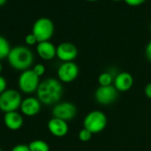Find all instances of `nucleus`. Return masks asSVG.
<instances>
[{"mask_svg":"<svg viewBox=\"0 0 151 151\" xmlns=\"http://www.w3.org/2000/svg\"><path fill=\"white\" fill-rule=\"evenodd\" d=\"M63 93V86L60 81L53 78H49L42 81L37 90V99L41 103L52 105L57 103Z\"/></svg>","mask_w":151,"mask_h":151,"instance_id":"obj_1","label":"nucleus"},{"mask_svg":"<svg viewBox=\"0 0 151 151\" xmlns=\"http://www.w3.org/2000/svg\"><path fill=\"white\" fill-rule=\"evenodd\" d=\"M7 60L10 66L14 69L25 71L33 64L34 55L31 50L28 47L19 45L11 49Z\"/></svg>","mask_w":151,"mask_h":151,"instance_id":"obj_2","label":"nucleus"},{"mask_svg":"<svg viewBox=\"0 0 151 151\" xmlns=\"http://www.w3.org/2000/svg\"><path fill=\"white\" fill-rule=\"evenodd\" d=\"M107 125V116L101 110H93L89 112L84 119V128L90 131L93 134L102 132Z\"/></svg>","mask_w":151,"mask_h":151,"instance_id":"obj_3","label":"nucleus"},{"mask_svg":"<svg viewBox=\"0 0 151 151\" xmlns=\"http://www.w3.org/2000/svg\"><path fill=\"white\" fill-rule=\"evenodd\" d=\"M54 32V25L51 19L41 17L37 19L32 28V34L36 37L38 43L49 41Z\"/></svg>","mask_w":151,"mask_h":151,"instance_id":"obj_4","label":"nucleus"},{"mask_svg":"<svg viewBox=\"0 0 151 151\" xmlns=\"http://www.w3.org/2000/svg\"><path fill=\"white\" fill-rule=\"evenodd\" d=\"M22 99L18 91L14 89L6 90L0 94V110L5 114L16 111L20 109Z\"/></svg>","mask_w":151,"mask_h":151,"instance_id":"obj_5","label":"nucleus"},{"mask_svg":"<svg viewBox=\"0 0 151 151\" xmlns=\"http://www.w3.org/2000/svg\"><path fill=\"white\" fill-rule=\"evenodd\" d=\"M39 85V77H37L32 69H27L20 75L18 86L22 93L27 94L33 93L34 92H37Z\"/></svg>","mask_w":151,"mask_h":151,"instance_id":"obj_6","label":"nucleus"},{"mask_svg":"<svg viewBox=\"0 0 151 151\" xmlns=\"http://www.w3.org/2000/svg\"><path fill=\"white\" fill-rule=\"evenodd\" d=\"M79 75V68L74 61L63 62L58 68L57 76L60 82L71 83L77 79Z\"/></svg>","mask_w":151,"mask_h":151,"instance_id":"obj_7","label":"nucleus"},{"mask_svg":"<svg viewBox=\"0 0 151 151\" xmlns=\"http://www.w3.org/2000/svg\"><path fill=\"white\" fill-rule=\"evenodd\" d=\"M52 117H56L64 121H69L76 117L78 113L77 107L69 101H63L56 104L52 109Z\"/></svg>","mask_w":151,"mask_h":151,"instance_id":"obj_8","label":"nucleus"},{"mask_svg":"<svg viewBox=\"0 0 151 151\" xmlns=\"http://www.w3.org/2000/svg\"><path fill=\"white\" fill-rule=\"evenodd\" d=\"M117 90L114 86H100L97 88L94 97L96 101L101 105H109L113 103L117 98Z\"/></svg>","mask_w":151,"mask_h":151,"instance_id":"obj_9","label":"nucleus"},{"mask_svg":"<svg viewBox=\"0 0 151 151\" xmlns=\"http://www.w3.org/2000/svg\"><path fill=\"white\" fill-rule=\"evenodd\" d=\"M78 48L72 43L63 42L57 46L56 56L63 62L73 61L78 57Z\"/></svg>","mask_w":151,"mask_h":151,"instance_id":"obj_10","label":"nucleus"},{"mask_svg":"<svg viewBox=\"0 0 151 151\" xmlns=\"http://www.w3.org/2000/svg\"><path fill=\"white\" fill-rule=\"evenodd\" d=\"M20 109L26 116H35L41 110V102L37 98L28 97L22 100Z\"/></svg>","mask_w":151,"mask_h":151,"instance_id":"obj_11","label":"nucleus"},{"mask_svg":"<svg viewBox=\"0 0 151 151\" xmlns=\"http://www.w3.org/2000/svg\"><path fill=\"white\" fill-rule=\"evenodd\" d=\"M47 128L49 132L55 137L61 138L67 135L68 132V124L66 121L52 117L48 121Z\"/></svg>","mask_w":151,"mask_h":151,"instance_id":"obj_12","label":"nucleus"},{"mask_svg":"<svg viewBox=\"0 0 151 151\" xmlns=\"http://www.w3.org/2000/svg\"><path fill=\"white\" fill-rule=\"evenodd\" d=\"M133 86V78L129 72H120L114 79V86L118 92H127Z\"/></svg>","mask_w":151,"mask_h":151,"instance_id":"obj_13","label":"nucleus"},{"mask_svg":"<svg viewBox=\"0 0 151 151\" xmlns=\"http://www.w3.org/2000/svg\"><path fill=\"white\" fill-rule=\"evenodd\" d=\"M57 47L50 41H44L37 43V52L45 60H52L56 56Z\"/></svg>","mask_w":151,"mask_h":151,"instance_id":"obj_14","label":"nucleus"},{"mask_svg":"<svg viewBox=\"0 0 151 151\" xmlns=\"http://www.w3.org/2000/svg\"><path fill=\"white\" fill-rule=\"evenodd\" d=\"M4 123L8 129L17 131L23 125V117L17 111L6 113L4 116Z\"/></svg>","mask_w":151,"mask_h":151,"instance_id":"obj_15","label":"nucleus"},{"mask_svg":"<svg viewBox=\"0 0 151 151\" xmlns=\"http://www.w3.org/2000/svg\"><path fill=\"white\" fill-rule=\"evenodd\" d=\"M29 147L30 151H50V147L47 142L42 139L32 140L29 144Z\"/></svg>","mask_w":151,"mask_h":151,"instance_id":"obj_16","label":"nucleus"},{"mask_svg":"<svg viewBox=\"0 0 151 151\" xmlns=\"http://www.w3.org/2000/svg\"><path fill=\"white\" fill-rule=\"evenodd\" d=\"M11 48L8 41L4 37L0 36V60H3L8 57Z\"/></svg>","mask_w":151,"mask_h":151,"instance_id":"obj_17","label":"nucleus"},{"mask_svg":"<svg viewBox=\"0 0 151 151\" xmlns=\"http://www.w3.org/2000/svg\"><path fill=\"white\" fill-rule=\"evenodd\" d=\"M114 78L112 77V75L109 72H103L101 73L99 78H98V82L99 85L101 86H112V82H113Z\"/></svg>","mask_w":151,"mask_h":151,"instance_id":"obj_18","label":"nucleus"},{"mask_svg":"<svg viewBox=\"0 0 151 151\" xmlns=\"http://www.w3.org/2000/svg\"><path fill=\"white\" fill-rule=\"evenodd\" d=\"M93 137V133L88 131L87 129L84 128L82 129L79 132H78V139L83 141V142H86V141H89Z\"/></svg>","mask_w":151,"mask_h":151,"instance_id":"obj_19","label":"nucleus"},{"mask_svg":"<svg viewBox=\"0 0 151 151\" xmlns=\"http://www.w3.org/2000/svg\"><path fill=\"white\" fill-rule=\"evenodd\" d=\"M32 70H33V72L37 76V77H42V76L45 74V67L43 65V64H41V63H38V64H37V65H35L34 67H33V68H32Z\"/></svg>","mask_w":151,"mask_h":151,"instance_id":"obj_20","label":"nucleus"},{"mask_svg":"<svg viewBox=\"0 0 151 151\" xmlns=\"http://www.w3.org/2000/svg\"><path fill=\"white\" fill-rule=\"evenodd\" d=\"M25 42H26L29 45H35L36 43H38L37 40V38H36V37H35L32 33L28 34V35L26 36V37H25Z\"/></svg>","mask_w":151,"mask_h":151,"instance_id":"obj_21","label":"nucleus"},{"mask_svg":"<svg viewBox=\"0 0 151 151\" xmlns=\"http://www.w3.org/2000/svg\"><path fill=\"white\" fill-rule=\"evenodd\" d=\"M124 1L130 6H138L142 5L146 0H124Z\"/></svg>","mask_w":151,"mask_h":151,"instance_id":"obj_22","label":"nucleus"},{"mask_svg":"<svg viewBox=\"0 0 151 151\" xmlns=\"http://www.w3.org/2000/svg\"><path fill=\"white\" fill-rule=\"evenodd\" d=\"M11 151H30V150H29V145H25V144H18V145L14 146Z\"/></svg>","mask_w":151,"mask_h":151,"instance_id":"obj_23","label":"nucleus"},{"mask_svg":"<svg viewBox=\"0 0 151 151\" xmlns=\"http://www.w3.org/2000/svg\"><path fill=\"white\" fill-rule=\"evenodd\" d=\"M6 86H7V83L6 78L2 77V76H0V94L3 93L6 90Z\"/></svg>","mask_w":151,"mask_h":151,"instance_id":"obj_24","label":"nucleus"},{"mask_svg":"<svg viewBox=\"0 0 151 151\" xmlns=\"http://www.w3.org/2000/svg\"><path fill=\"white\" fill-rule=\"evenodd\" d=\"M145 52H146V57H147V59L149 61H151V40H150L149 43L147 44V47H146Z\"/></svg>","mask_w":151,"mask_h":151,"instance_id":"obj_25","label":"nucleus"},{"mask_svg":"<svg viewBox=\"0 0 151 151\" xmlns=\"http://www.w3.org/2000/svg\"><path fill=\"white\" fill-rule=\"evenodd\" d=\"M145 94H146V96H147L148 99L151 100V82L148 83V84L146 86V87H145Z\"/></svg>","mask_w":151,"mask_h":151,"instance_id":"obj_26","label":"nucleus"},{"mask_svg":"<svg viewBox=\"0 0 151 151\" xmlns=\"http://www.w3.org/2000/svg\"><path fill=\"white\" fill-rule=\"evenodd\" d=\"M6 1H7V0H0V6H3V5H5Z\"/></svg>","mask_w":151,"mask_h":151,"instance_id":"obj_27","label":"nucleus"},{"mask_svg":"<svg viewBox=\"0 0 151 151\" xmlns=\"http://www.w3.org/2000/svg\"><path fill=\"white\" fill-rule=\"evenodd\" d=\"M1 71H2V64L0 62V73H1Z\"/></svg>","mask_w":151,"mask_h":151,"instance_id":"obj_28","label":"nucleus"},{"mask_svg":"<svg viewBox=\"0 0 151 151\" xmlns=\"http://www.w3.org/2000/svg\"><path fill=\"white\" fill-rule=\"evenodd\" d=\"M89 2H95V1H98V0H87Z\"/></svg>","mask_w":151,"mask_h":151,"instance_id":"obj_29","label":"nucleus"},{"mask_svg":"<svg viewBox=\"0 0 151 151\" xmlns=\"http://www.w3.org/2000/svg\"><path fill=\"white\" fill-rule=\"evenodd\" d=\"M112 1H115V2H119V1H122V0H112Z\"/></svg>","mask_w":151,"mask_h":151,"instance_id":"obj_30","label":"nucleus"},{"mask_svg":"<svg viewBox=\"0 0 151 151\" xmlns=\"http://www.w3.org/2000/svg\"><path fill=\"white\" fill-rule=\"evenodd\" d=\"M149 29H150V31H151V23H150V26H149Z\"/></svg>","mask_w":151,"mask_h":151,"instance_id":"obj_31","label":"nucleus"},{"mask_svg":"<svg viewBox=\"0 0 151 151\" xmlns=\"http://www.w3.org/2000/svg\"><path fill=\"white\" fill-rule=\"evenodd\" d=\"M0 151H2V149H1V148H0Z\"/></svg>","mask_w":151,"mask_h":151,"instance_id":"obj_32","label":"nucleus"}]
</instances>
